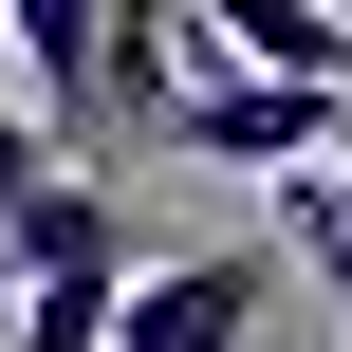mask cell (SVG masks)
I'll return each instance as SVG.
<instances>
[{
  "label": "cell",
  "mask_w": 352,
  "mask_h": 352,
  "mask_svg": "<svg viewBox=\"0 0 352 352\" xmlns=\"http://www.w3.org/2000/svg\"><path fill=\"white\" fill-rule=\"evenodd\" d=\"M148 130L204 148V167H316V148H352V93H316V74H241V56H186V93H167Z\"/></svg>",
  "instance_id": "6da1fadb"
},
{
  "label": "cell",
  "mask_w": 352,
  "mask_h": 352,
  "mask_svg": "<svg viewBox=\"0 0 352 352\" xmlns=\"http://www.w3.org/2000/svg\"><path fill=\"white\" fill-rule=\"evenodd\" d=\"M260 316H278V260L260 241H204V260H130L111 352H260Z\"/></svg>",
  "instance_id": "7a4b0ae2"
},
{
  "label": "cell",
  "mask_w": 352,
  "mask_h": 352,
  "mask_svg": "<svg viewBox=\"0 0 352 352\" xmlns=\"http://www.w3.org/2000/svg\"><path fill=\"white\" fill-rule=\"evenodd\" d=\"M167 19H204L241 74H316V93H352V37H334V0H167Z\"/></svg>",
  "instance_id": "3957f363"
},
{
  "label": "cell",
  "mask_w": 352,
  "mask_h": 352,
  "mask_svg": "<svg viewBox=\"0 0 352 352\" xmlns=\"http://www.w3.org/2000/svg\"><path fill=\"white\" fill-rule=\"evenodd\" d=\"M93 19H111V0H0V37H19V74H37V130H93Z\"/></svg>",
  "instance_id": "277c9868"
},
{
  "label": "cell",
  "mask_w": 352,
  "mask_h": 352,
  "mask_svg": "<svg viewBox=\"0 0 352 352\" xmlns=\"http://www.w3.org/2000/svg\"><path fill=\"white\" fill-rule=\"evenodd\" d=\"M278 260L352 297V167H278Z\"/></svg>",
  "instance_id": "5b68a950"
},
{
  "label": "cell",
  "mask_w": 352,
  "mask_h": 352,
  "mask_svg": "<svg viewBox=\"0 0 352 352\" xmlns=\"http://www.w3.org/2000/svg\"><path fill=\"white\" fill-rule=\"evenodd\" d=\"M334 37H352V0H334Z\"/></svg>",
  "instance_id": "8992f818"
}]
</instances>
